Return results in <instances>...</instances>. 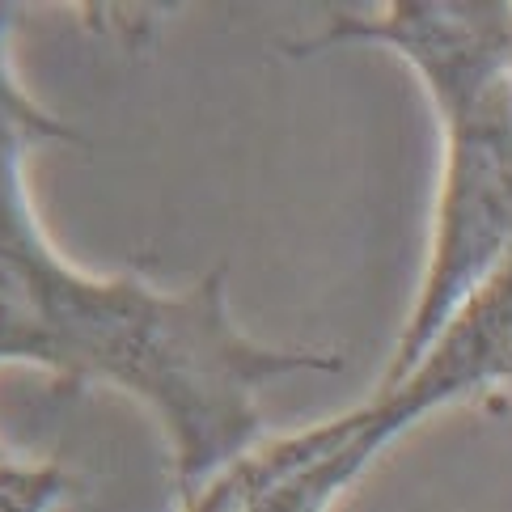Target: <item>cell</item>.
I'll list each match as a JSON object with an SVG mask.
<instances>
[{"label":"cell","instance_id":"obj_1","mask_svg":"<svg viewBox=\"0 0 512 512\" xmlns=\"http://www.w3.org/2000/svg\"><path fill=\"white\" fill-rule=\"evenodd\" d=\"M9 30L13 9L0 5V364L102 381L144 402L170 441L178 496L191 504L259 441L263 386L292 373H339L343 360L246 339L229 314L225 267L187 292L68 267L30 208L26 157L85 136L13 77Z\"/></svg>","mask_w":512,"mask_h":512},{"label":"cell","instance_id":"obj_2","mask_svg":"<svg viewBox=\"0 0 512 512\" xmlns=\"http://www.w3.org/2000/svg\"><path fill=\"white\" fill-rule=\"evenodd\" d=\"M436 119L445 153L428 271L381 390L402 386L457 309L512 259V77L483 94L441 102Z\"/></svg>","mask_w":512,"mask_h":512},{"label":"cell","instance_id":"obj_3","mask_svg":"<svg viewBox=\"0 0 512 512\" xmlns=\"http://www.w3.org/2000/svg\"><path fill=\"white\" fill-rule=\"evenodd\" d=\"M369 43L407 64L436 102L470 98L512 77V5L508 0H394L377 9H335L309 39L284 43L305 60L335 47Z\"/></svg>","mask_w":512,"mask_h":512},{"label":"cell","instance_id":"obj_4","mask_svg":"<svg viewBox=\"0 0 512 512\" xmlns=\"http://www.w3.org/2000/svg\"><path fill=\"white\" fill-rule=\"evenodd\" d=\"M500 386H512V259L457 309L402 386L377 390L373 402L352 411V432L339 457H331L335 474L352 487L373 457L424 415Z\"/></svg>","mask_w":512,"mask_h":512},{"label":"cell","instance_id":"obj_5","mask_svg":"<svg viewBox=\"0 0 512 512\" xmlns=\"http://www.w3.org/2000/svg\"><path fill=\"white\" fill-rule=\"evenodd\" d=\"M288 457H292L288 436H280V441H271V445L250 449L246 457H237L229 470L216 474V479L187 504V512H250V504L284 474Z\"/></svg>","mask_w":512,"mask_h":512},{"label":"cell","instance_id":"obj_6","mask_svg":"<svg viewBox=\"0 0 512 512\" xmlns=\"http://www.w3.org/2000/svg\"><path fill=\"white\" fill-rule=\"evenodd\" d=\"M68 491L60 466H22L0 462V512H51Z\"/></svg>","mask_w":512,"mask_h":512},{"label":"cell","instance_id":"obj_7","mask_svg":"<svg viewBox=\"0 0 512 512\" xmlns=\"http://www.w3.org/2000/svg\"><path fill=\"white\" fill-rule=\"evenodd\" d=\"M5 457H9V453H5V449H0V462H5Z\"/></svg>","mask_w":512,"mask_h":512}]
</instances>
